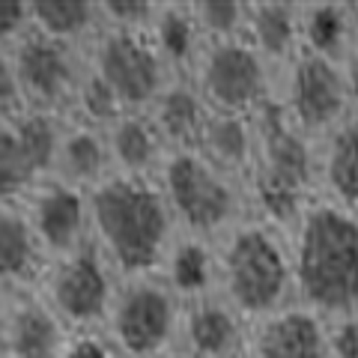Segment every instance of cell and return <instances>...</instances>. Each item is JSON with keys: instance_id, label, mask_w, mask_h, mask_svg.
Instances as JSON below:
<instances>
[{"instance_id": "obj_27", "label": "cell", "mask_w": 358, "mask_h": 358, "mask_svg": "<svg viewBox=\"0 0 358 358\" xmlns=\"http://www.w3.org/2000/svg\"><path fill=\"white\" fill-rule=\"evenodd\" d=\"M150 36L173 75H188L200 45H203L194 27L192 9H188V0H162Z\"/></svg>"}, {"instance_id": "obj_24", "label": "cell", "mask_w": 358, "mask_h": 358, "mask_svg": "<svg viewBox=\"0 0 358 358\" xmlns=\"http://www.w3.org/2000/svg\"><path fill=\"white\" fill-rule=\"evenodd\" d=\"M159 278L173 289L182 305L215 293V245L179 233L159 268Z\"/></svg>"}, {"instance_id": "obj_35", "label": "cell", "mask_w": 358, "mask_h": 358, "mask_svg": "<svg viewBox=\"0 0 358 358\" xmlns=\"http://www.w3.org/2000/svg\"><path fill=\"white\" fill-rule=\"evenodd\" d=\"M343 75H346V93H350V110L352 117H358V36L352 39V45L343 51Z\"/></svg>"}, {"instance_id": "obj_9", "label": "cell", "mask_w": 358, "mask_h": 358, "mask_svg": "<svg viewBox=\"0 0 358 358\" xmlns=\"http://www.w3.org/2000/svg\"><path fill=\"white\" fill-rule=\"evenodd\" d=\"M120 278L93 242L72 254L51 260L36 293L45 299L60 322L75 331H102Z\"/></svg>"}, {"instance_id": "obj_31", "label": "cell", "mask_w": 358, "mask_h": 358, "mask_svg": "<svg viewBox=\"0 0 358 358\" xmlns=\"http://www.w3.org/2000/svg\"><path fill=\"white\" fill-rule=\"evenodd\" d=\"M329 358H358V310L338 320H326Z\"/></svg>"}, {"instance_id": "obj_29", "label": "cell", "mask_w": 358, "mask_h": 358, "mask_svg": "<svg viewBox=\"0 0 358 358\" xmlns=\"http://www.w3.org/2000/svg\"><path fill=\"white\" fill-rule=\"evenodd\" d=\"M122 114H126V108H122L120 99L108 90V84L102 78H96L90 69H84V78L75 90V99L69 105L66 120L84 122V126H93V129H108L110 122Z\"/></svg>"}, {"instance_id": "obj_3", "label": "cell", "mask_w": 358, "mask_h": 358, "mask_svg": "<svg viewBox=\"0 0 358 358\" xmlns=\"http://www.w3.org/2000/svg\"><path fill=\"white\" fill-rule=\"evenodd\" d=\"M215 293L248 322L296 301L289 236L260 215H245L215 242Z\"/></svg>"}, {"instance_id": "obj_2", "label": "cell", "mask_w": 358, "mask_h": 358, "mask_svg": "<svg viewBox=\"0 0 358 358\" xmlns=\"http://www.w3.org/2000/svg\"><path fill=\"white\" fill-rule=\"evenodd\" d=\"M296 305L322 320L358 310V215L313 197L289 224Z\"/></svg>"}, {"instance_id": "obj_28", "label": "cell", "mask_w": 358, "mask_h": 358, "mask_svg": "<svg viewBox=\"0 0 358 358\" xmlns=\"http://www.w3.org/2000/svg\"><path fill=\"white\" fill-rule=\"evenodd\" d=\"M200 42L245 39L248 24V0H188Z\"/></svg>"}, {"instance_id": "obj_36", "label": "cell", "mask_w": 358, "mask_h": 358, "mask_svg": "<svg viewBox=\"0 0 358 358\" xmlns=\"http://www.w3.org/2000/svg\"><path fill=\"white\" fill-rule=\"evenodd\" d=\"M21 293H13V289L0 287V355H3V343H6V331H9V320H13L15 301Z\"/></svg>"}, {"instance_id": "obj_18", "label": "cell", "mask_w": 358, "mask_h": 358, "mask_svg": "<svg viewBox=\"0 0 358 358\" xmlns=\"http://www.w3.org/2000/svg\"><path fill=\"white\" fill-rule=\"evenodd\" d=\"M317 197L358 215V117L317 141Z\"/></svg>"}, {"instance_id": "obj_5", "label": "cell", "mask_w": 358, "mask_h": 358, "mask_svg": "<svg viewBox=\"0 0 358 358\" xmlns=\"http://www.w3.org/2000/svg\"><path fill=\"white\" fill-rule=\"evenodd\" d=\"M155 179L182 236L215 245L233 224L251 215L245 182L221 173L194 150L167 152Z\"/></svg>"}, {"instance_id": "obj_17", "label": "cell", "mask_w": 358, "mask_h": 358, "mask_svg": "<svg viewBox=\"0 0 358 358\" xmlns=\"http://www.w3.org/2000/svg\"><path fill=\"white\" fill-rule=\"evenodd\" d=\"M110 173H114V167H110L105 129H93V126H84V122L66 120L48 179H57L63 185H72L78 192L90 194Z\"/></svg>"}, {"instance_id": "obj_14", "label": "cell", "mask_w": 358, "mask_h": 358, "mask_svg": "<svg viewBox=\"0 0 358 358\" xmlns=\"http://www.w3.org/2000/svg\"><path fill=\"white\" fill-rule=\"evenodd\" d=\"M251 322L218 293L185 301L179 322V350L192 358H245Z\"/></svg>"}, {"instance_id": "obj_37", "label": "cell", "mask_w": 358, "mask_h": 358, "mask_svg": "<svg viewBox=\"0 0 358 358\" xmlns=\"http://www.w3.org/2000/svg\"><path fill=\"white\" fill-rule=\"evenodd\" d=\"M159 358H192V355H188L185 350H179V346H173V350H167V352H162Z\"/></svg>"}, {"instance_id": "obj_12", "label": "cell", "mask_w": 358, "mask_h": 358, "mask_svg": "<svg viewBox=\"0 0 358 358\" xmlns=\"http://www.w3.org/2000/svg\"><path fill=\"white\" fill-rule=\"evenodd\" d=\"M66 117L21 110L0 122V203H24L27 194L51 176Z\"/></svg>"}, {"instance_id": "obj_34", "label": "cell", "mask_w": 358, "mask_h": 358, "mask_svg": "<svg viewBox=\"0 0 358 358\" xmlns=\"http://www.w3.org/2000/svg\"><path fill=\"white\" fill-rule=\"evenodd\" d=\"M60 358H117L102 331H75L66 341Z\"/></svg>"}, {"instance_id": "obj_11", "label": "cell", "mask_w": 358, "mask_h": 358, "mask_svg": "<svg viewBox=\"0 0 358 358\" xmlns=\"http://www.w3.org/2000/svg\"><path fill=\"white\" fill-rule=\"evenodd\" d=\"M13 66L24 99V110H45V114L66 117L81 84L87 57L84 48L45 39L27 30L13 48Z\"/></svg>"}, {"instance_id": "obj_26", "label": "cell", "mask_w": 358, "mask_h": 358, "mask_svg": "<svg viewBox=\"0 0 358 358\" xmlns=\"http://www.w3.org/2000/svg\"><path fill=\"white\" fill-rule=\"evenodd\" d=\"M30 30L45 39L87 48V42L99 33V6L96 0H27Z\"/></svg>"}, {"instance_id": "obj_10", "label": "cell", "mask_w": 358, "mask_h": 358, "mask_svg": "<svg viewBox=\"0 0 358 358\" xmlns=\"http://www.w3.org/2000/svg\"><path fill=\"white\" fill-rule=\"evenodd\" d=\"M84 57L87 69L102 78L126 110H150L164 84L176 78L150 33L99 27L96 36L87 42Z\"/></svg>"}, {"instance_id": "obj_38", "label": "cell", "mask_w": 358, "mask_h": 358, "mask_svg": "<svg viewBox=\"0 0 358 358\" xmlns=\"http://www.w3.org/2000/svg\"><path fill=\"white\" fill-rule=\"evenodd\" d=\"M0 358H3V355H0Z\"/></svg>"}, {"instance_id": "obj_20", "label": "cell", "mask_w": 358, "mask_h": 358, "mask_svg": "<svg viewBox=\"0 0 358 358\" xmlns=\"http://www.w3.org/2000/svg\"><path fill=\"white\" fill-rule=\"evenodd\" d=\"M69 334L72 331L45 305V299L36 289H30V293H21L15 301L3 343V358H60Z\"/></svg>"}, {"instance_id": "obj_32", "label": "cell", "mask_w": 358, "mask_h": 358, "mask_svg": "<svg viewBox=\"0 0 358 358\" xmlns=\"http://www.w3.org/2000/svg\"><path fill=\"white\" fill-rule=\"evenodd\" d=\"M24 110V99H21V87L15 78L13 54L9 48H0V122L15 120Z\"/></svg>"}, {"instance_id": "obj_8", "label": "cell", "mask_w": 358, "mask_h": 358, "mask_svg": "<svg viewBox=\"0 0 358 358\" xmlns=\"http://www.w3.org/2000/svg\"><path fill=\"white\" fill-rule=\"evenodd\" d=\"M275 102L301 134H308L310 141H322L343 120L352 117L341 57L301 48L278 72Z\"/></svg>"}, {"instance_id": "obj_21", "label": "cell", "mask_w": 358, "mask_h": 358, "mask_svg": "<svg viewBox=\"0 0 358 358\" xmlns=\"http://www.w3.org/2000/svg\"><path fill=\"white\" fill-rule=\"evenodd\" d=\"M147 117L152 120V126L159 131L167 152L194 150L200 131L206 126L209 108L203 102V96L197 93V87L188 81L185 75H176L164 84L162 93L155 96Z\"/></svg>"}, {"instance_id": "obj_30", "label": "cell", "mask_w": 358, "mask_h": 358, "mask_svg": "<svg viewBox=\"0 0 358 358\" xmlns=\"http://www.w3.org/2000/svg\"><path fill=\"white\" fill-rule=\"evenodd\" d=\"M96 6H99V27L150 33L162 0H96Z\"/></svg>"}, {"instance_id": "obj_23", "label": "cell", "mask_w": 358, "mask_h": 358, "mask_svg": "<svg viewBox=\"0 0 358 358\" xmlns=\"http://www.w3.org/2000/svg\"><path fill=\"white\" fill-rule=\"evenodd\" d=\"M194 152H200L221 173L245 182L254 164V117L209 110Z\"/></svg>"}, {"instance_id": "obj_6", "label": "cell", "mask_w": 358, "mask_h": 358, "mask_svg": "<svg viewBox=\"0 0 358 358\" xmlns=\"http://www.w3.org/2000/svg\"><path fill=\"white\" fill-rule=\"evenodd\" d=\"M182 301L159 275L120 278L102 334L117 358H159L179 346Z\"/></svg>"}, {"instance_id": "obj_22", "label": "cell", "mask_w": 358, "mask_h": 358, "mask_svg": "<svg viewBox=\"0 0 358 358\" xmlns=\"http://www.w3.org/2000/svg\"><path fill=\"white\" fill-rule=\"evenodd\" d=\"M110 167L120 176H155L167 155L147 110H126L105 129Z\"/></svg>"}, {"instance_id": "obj_4", "label": "cell", "mask_w": 358, "mask_h": 358, "mask_svg": "<svg viewBox=\"0 0 358 358\" xmlns=\"http://www.w3.org/2000/svg\"><path fill=\"white\" fill-rule=\"evenodd\" d=\"M245 192L251 215L284 230L317 197V141L301 134L275 99L254 114V164Z\"/></svg>"}, {"instance_id": "obj_16", "label": "cell", "mask_w": 358, "mask_h": 358, "mask_svg": "<svg viewBox=\"0 0 358 358\" xmlns=\"http://www.w3.org/2000/svg\"><path fill=\"white\" fill-rule=\"evenodd\" d=\"M245 42L281 72L301 51V0H248Z\"/></svg>"}, {"instance_id": "obj_33", "label": "cell", "mask_w": 358, "mask_h": 358, "mask_svg": "<svg viewBox=\"0 0 358 358\" xmlns=\"http://www.w3.org/2000/svg\"><path fill=\"white\" fill-rule=\"evenodd\" d=\"M27 30H30L27 0H0V48H13Z\"/></svg>"}, {"instance_id": "obj_7", "label": "cell", "mask_w": 358, "mask_h": 358, "mask_svg": "<svg viewBox=\"0 0 358 358\" xmlns=\"http://www.w3.org/2000/svg\"><path fill=\"white\" fill-rule=\"evenodd\" d=\"M209 110L254 117L268 99H275L278 72L245 39L206 42L188 69Z\"/></svg>"}, {"instance_id": "obj_19", "label": "cell", "mask_w": 358, "mask_h": 358, "mask_svg": "<svg viewBox=\"0 0 358 358\" xmlns=\"http://www.w3.org/2000/svg\"><path fill=\"white\" fill-rule=\"evenodd\" d=\"M45 266L48 257L42 254L21 203H0V287L30 293L39 287Z\"/></svg>"}, {"instance_id": "obj_25", "label": "cell", "mask_w": 358, "mask_h": 358, "mask_svg": "<svg viewBox=\"0 0 358 358\" xmlns=\"http://www.w3.org/2000/svg\"><path fill=\"white\" fill-rule=\"evenodd\" d=\"M358 36V3L301 0V48L343 57Z\"/></svg>"}, {"instance_id": "obj_13", "label": "cell", "mask_w": 358, "mask_h": 358, "mask_svg": "<svg viewBox=\"0 0 358 358\" xmlns=\"http://www.w3.org/2000/svg\"><path fill=\"white\" fill-rule=\"evenodd\" d=\"M21 209H24L48 263L84 248L90 242L87 192H78V188L63 185L57 179H45L27 194Z\"/></svg>"}, {"instance_id": "obj_15", "label": "cell", "mask_w": 358, "mask_h": 358, "mask_svg": "<svg viewBox=\"0 0 358 358\" xmlns=\"http://www.w3.org/2000/svg\"><path fill=\"white\" fill-rule=\"evenodd\" d=\"M245 358H329L326 320L293 301L251 322Z\"/></svg>"}, {"instance_id": "obj_1", "label": "cell", "mask_w": 358, "mask_h": 358, "mask_svg": "<svg viewBox=\"0 0 358 358\" xmlns=\"http://www.w3.org/2000/svg\"><path fill=\"white\" fill-rule=\"evenodd\" d=\"M87 203L90 242L102 251L117 278L159 275L179 236L159 179L110 173L87 194Z\"/></svg>"}]
</instances>
